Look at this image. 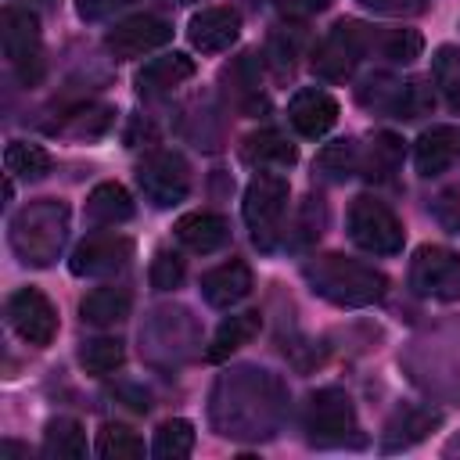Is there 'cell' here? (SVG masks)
Instances as JSON below:
<instances>
[{
    "instance_id": "cell-1",
    "label": "cell",
    "mask_w": 460,
    "mask_h": 460,
    "mask_svg": "<svg viewBox=\"0 0 460 460\" xmlns=\"http://www.w3.org/2000/svg\"><path fill=\"white\" fill-rule=\"evenodd\" d=\"M309 288L334 302V305H370L377 298H385L388 291V277L367 262L345 259V255H320L313 262L302 266Z\"/></svg>"
},
{
    "instance_id": "cell-2",
    "label": "cell",
    "mask_w": 460,
    "mask_h": 460,
    "mask_svg": "<svg viewBox=\"0 0 460 460\" xmlns=\"http://www.w3.org/2000/svg\"><path fill=\"white\" fill-rule=\"evenodd\" d=\"M65 230H68V208L61 201H36L14 216L11 244L25 262L47 266L58 259L65 244Z\"/></svg>"
},
{
    "instance_id": "cell-3",
    "label": "cell",
    "mask_w": 460,
    "mask_h": 460,
    "mask_svg": "<svg viewBox=\"0 0 460 460\" xmlns=\"http://www.w3.org/2000/svg\"><path fill=\"white\" fill-rule=\"evenodd\" d=\"M284 208H288V180L280 172L259 169L244 190V223L259 248H273Z\"/></svg>"
},
{
    "instance_id": "cell-4",
    "label": "cell",
    "mask_w": 460,
    "mask_h": 460,
    "mask_svg": "<svg viewBox=\"0 0 460 460\" xmlns=\"http://www.w3.org/2000/svg\"><path fill=\"white\" fill-rule=\"evenodd\" d=\"M349 237L370 255H395L402 252V223L395 212L374 198H356L349 208Z\"/></svg>"
},
{
    "instance_id": "cell-5",
    "label": "cell",
    "mask_w": 460,
    "mask_h": 460,
    "mask_svg": "<svg viewBox=\"0 0 460 460\" xmlns=\"http://www.w3.org/2000/svg\"><path fill=\"white\" fill-rule=\"evenodd\" d=\"M370 29L363 25V22H338L323 40H320V47L313 50V72L320 75V79H331V83H338V79H345L352 68H356V61L367 54V47H370Z\"/></svg>"
},
{
    "instance_id": "cell-6",
    "label": "cell",
    "mask_w": 460,
    "mask_h": 460,
    "mask_svg": "<svg viewBox=\"0 0 460 460\" xmlns=\"http://www.w3.org/2000/svg\"><path fill=\"white\" fill-rule=\"evenodd\" d=\"M410 284L424 298L456 302L460 298V255L438 244L417 248L413 266H410Z\"/></svg>"
},
{
    "instance_id": "cell-7",
    "label": "cell",
    "mask_w": 460,
    "mask_h": 460,
    "mask_svg": "<svg viewBox=\"0 0 460 460\" xmlns=\"http://www.w3.org/2000/svg\"><path fill=\"white\" fill-rule=\"evenodd\" d=\"M0 25H4L0 36H4L7 61L18 68V75L25 83H36L40 79V22H36V14L29 7L7 4Z\"/></svg>"
},
{
    "instance_id": "cell-8",
    "label": "cell",
    "mask_w": 460,
    "mask_h": 460,
    "mask_svg": "<svg viewBox=\"0 0 460 460\" xmlns=\"http://www.w3.org/2000/svg\"><path fill=\"white\" fill-rule=\"evenodd\" d=\"M137 180H140V190L147 194V201L158 205V208H169V205L183 201L187 190H190V169L176 151L147 155L137 169Z\"/></svg>"
},
{
    "instance_id": "cell-9",
    "label": "cell",
    "mask_w": 460,
    "mask_h": 460,
    "mask_svg": "<svg viewBox=\"0 0 460 460\" xmlns=\"http://www.w3.org/2000/svg\"><path fill=\"white\" fill-rule=\"evenodd\" d=\"M305 428L316 446H341L356 431V410H352L349 395L338 388L316 392L305 410Z\"/></svg>"
},
{
    "instance_id": "cell-10",
    "label": "cell",
    "mask_w": 460,
    "mask_h": 460,
    "mask_svg": "<svg viewBox=\"0 0 460 460\" xmlns=\"http://www.w3.org/2000/svg\"><path fill=\"white\" fill-rule=\"evenodd\" d=\"M7 323L14 327V334L29 345H50L58 334V309L50 305V298L36 288H22L7 298Z\"/></svg>"
},
{
    "instance_id": "cell-11",
    "label": "cell",
    "mask_w": 460,
    "mask_h": 460,
    "mask_svg": "<svg viewBox=\"0 0 460 460\" xmlns=\"http://www.w3.org/2000/svg\"><path fill=\"white\" fill-rule=\"evenodd\" d=\"M172 40V25L165 18H155V14H137V18H126L119 25L108 29L104 36V47L115 54V58H140L147 50H158Z\"/></svg>"
},
{
    "instance_id": "cell-12",
    "label": "cell",
    "mask_w": 460,
    "mask_h": 460,
    "mask_svg": "<svg viewBox=\"0 0 460 460\" xmlns=\"http://www.w3.org/2000/svg\"><path fill=\"white\" fill-rule=\"evenodd\" d=\"M129 259H133V241L129 237L101 234V237H90L75 248L72 273L75 277H111V273L126 270Z\"/></svg>"
},
{
    "instance_id": "cell-13",
    "label": "cell",
    "mask_w": 460,
    "mask_h": 460,
    "mask_svg": "<svg viewBox=\"0 0 460 460\" xmlns=\"http://www.w3.org/2000/svg\"><path fill=\"white\" fill-rule=\"evenodd\" d=\"M187 36H190V43L201 54H219L230 43H237V36H241V14L234 7H223V4L219 7H201L190 18Z\"/></svg>"
},
{
    "instance_id": "cell-14",
    "label": "cell",
    "mask_w": 460,
    "mask_h": 460,
    "mask_svg": "<svg viewBox=\"0 0 460 460\" xmlns=\"http://www.w3.org/2000/svg\"><path fill=\"white\" fill-rule=\"evenodd\" d=\"M288 119H291V126H295L302 137L316 140V137H323V133L338 122V101H334L327 90H320V86H305V90H298V93L291 97Z\"/></svg>"
},
{
    "instance_id": "cell-15",
    "label": "cell",
    "mask_w": 460,
    "mask_h": 460,
    "mask_svg": "<svg viewBox=\"0 0 460 460\" xmlns=\"http://www.w3.org/2000/svg\"><path fill=\"white\" fill-rule=\"evenodd\" d=\"M248 291H252V270H248L241 259L219 262V266H212V270L201 277V295H205V302L216 305V309L237 305L241 298H248Z\"/></svg>"
},
{
    "instance_id": "cell-16",
    "label": "cell",
    "mask_w": 460,
    "mask_h": 460,
    "mask_svg": "<svg viewBox=\"0 0 460 460\" xmlns=\"http://www.w3.org/2000/svg\"><path fill=\"white\" fill-rule=\"evenodd\" d=\"M176 241L198 255H208V252H219L226 241H230V226L223 216L216 212H187L176 219Z\"/></svg>"
},
{
    "instance_id": "cell-17",
    "label": "cell",
    "mask_w": 460,
    "mask_h": 460,
    "mask_svg": "<svg viewBox=\"0 0 460 460\" xmlns=\"http://www.w3.org/2000/svg\"><path fill=\"white\" fill-rule=\"evenodd\" d=\"M460 151V129L453 126H431L420 133L417 147H413V162H417V172L420 176H438L449 169V162L456 158Z\"/></svg>"
},
{
    "instance_id": "cell-18",
    "label": "cell",
    "mask_w": 460,
    "mask_h": 460,
    "mask_svg": "<svg viewBox=\"0 0 460 460\" xmlns=\"http://www.w3.org/2000/svg\"><path fill=\"white\" fill-rule=\"evenodd\" d=\"M194 75V61L187 54H162V58H151L140 72H137V90L144 97H155V93H165L172 86H180L183 79Z\"/></svg>"
},
{
    "instance_id": "cell-19",
    "label": "cell",
    "mask_w": 460,
    "mask_h": 460,
    "mask_svg": "<svg viewBox=\"0 0 460 460\" xmlns=\"http://www.w3.org/2000/svg\"><path fill=\"white\" fill-rule=\"evenodd\" d=\"M241 158L248 162V165H255V169H288L295 158H298V151H295V144L284 137V133H277V129H259V133H252L248 140H244V147H241Z\"/></svg>"
},
{
    "instance_id": "cell-20",
    "label": "cell",
    "mask_w": 460,
    "mask_h": 460,
    "mask_svg": "<svg viewBox=\"0 0 460 460\" xmlns=\"http://www.w3.org/2000/svg\"><path fill=\"white\" fill-rule=\"evenodd\" d=\"M86 219L93 226H119L133 219V198L122 183H97L86 198Z\"/></svg>"
},
{
    "instance_id": "cell-21",
    "label": "cell",
    "mask_w": 460,
    "mask_h": 460,
    "mask_svg": "<svg viewBox=\"0 0 460 460\" xmlns=\"http://www.w3.org/2000/svg\"><path fill=\"white\" fill-rule=\"evenodd\" d=\"M129 291L126 288H115V284H104V288H93L83 302H79V313L86 323L93 327H111V323H122L129 316Z\"/></svg>"
},
{
    "instance_id": "cell-22",
    "label": "cell",
    "mask_w": 460,
    "mask_h": 460,
    "mask_svg": "<svg viewBox=\"0 0 460 460\" xmlns=\"http://www.w3.org/2000/svg\"><path fill=\"white\" fill-rule=\"evenodd\" d=\"M259 327H262V320H259V313H237V316H226L219 327H216V334H212V341H208V359L212 363H219V359H226L230 352H237L241 345H248L255 334H259Z\"/></svg>"
},
{
    "instance_id": "cell-23",
    "label": "cell",
    "mask_w": 460,
    "mask_h": 460,
    "mask_svg": "<svg viewBox=\"0 0 460 460\" xmlns=\"http://www.w3.org/2000/svg\"><path fill=\"white\" fill-rule=\"evenodd\" d=\"M43 456L47 460H79L86 456V435L72 417H58L43 431Z\"/></svg>"
},
{
    "instance_id": "cell-24",
    "label": "cell",
    "mask_w": 460,
    "mask_h": 460,
    "mask_svg": "<svg viewBox=\"0 0 460 460\" xmlns=\"http://www.w3.org/2000/svg\"><path fill=\"white\" fill-rule=\"evenodd\" d=\"M435 424H438L435 410H402V413H395V420L385 431V449H406V446L420 442Z\"/></svg>"
},
{
    "instance_id": "cell-25",
    "label": "cell",
    "mask_w": 460,
    "mask_h": 460,
    "mask_svg": "<svg viewBox=\"0 0 460 460\" xmlns=\"http://www.w3.org/2000/svg\"><path fill=\"white\" fill-rule=\"evenodd\" d=\"M4 165L11 176L18 180H43L50 172V155L40 147V144H29V140H11L7 151H4Z\"/></svg>"
},
{
    "instance_id": "cell-26",
    "label": "cell",
    "mask_w": 460,
    "mask_h": 460,
    "mask_svg": "<svg viewBox=\"0 0 460 460\" xmlns=\"http://www.w3.org/2000/svg\"><path fill=\"white\" fill-rule=\"evenodd\" d=\"M194 453V424L190 420H165L158 431H155V442H151V456L158 460H183Z\"/></svg>"
},
{
    "instance_id": "cell-27",
    "label": "cell",
    "mask_w": 460,
    "mask_h": 460,
    "mask_svg": "<svg viewBox=\"0 0 460 460\" xmlns=\"http://www.w3.org/2000/svg\"><path fill=\"white\" fill-rule=\"evenodd\" d=\"M93 449L104 460H137V456H144L140 435L133 428H126V424H104L97 431V446Z\"/></svg>"
},
{
    "instance_id": "cell-28",
    "label": "cell",
    "mask_w": 460,
    "mask_h": 460,
    "mask_svg": "<svg viewBox=\"0 0 460 460\" xmlns=\"http://www.w3.org/2000/svg\"><path fill=\"white\" fill-rule=\"evenodd\" d=\"M399 162H402V140L392 137V133H377V137L370 140L367 158H359V165L367 169L370 180H388V176L399 169Z\"/></svg>"
},
{
    "instance_id": "cell-29",
    "label": "cell",
    "mask_w": 460,
    "mask_h": 460,
    "mask_svg": "<svg viewBox=\"0 0 460 460\" xmlns=\"http://www.w3.org/2000/svg\"><path fill=\"white\" fill-rule=\"evenodd\" d=\"M316 169H320V176H327V180H349V176L359 169V147H356L352 140H334V144H327V147L320 151Z\"/></svg>"
},
{
    "instance_id": "cell-30",
    "label": "cell",
    "mask_w": 460,
    "mask_h": 460,
    "mask_svg": "<svg viewBox=\"0 0 460 460\" xmlns=\"http://www.w3.org/2000/svg\"><path fill=\"white\" fill-rule=\"evenodd\" d=\"M122 341L119 338H93L79 349V363L90 374H111L115 367H122Z\"/></svg>"
},
{
    "instance_id": "cell-31",
    "label": "cell",
    "mask_w": 460,
    "mask_h": 460,
    "mask_svg": "<svg viewBox=\"0 0 460 460\" xmlns=\"http://www.w3.org/2000/svg\"><path fill=\"white\" fill-rule=\"evenodd\" d=\"M420 50H424V40L413 29H392L381 36V54L388 61H413Z\"/></svg>"
},
{
    "instance_id": "cell-32",
    "label": "cell",
    "mask_w": 460,
    "mask_h": 460,
    "mask_svg": "<svg viewBox=\"0 0 460 460\" xmlns=\"http://www.w3.org/2000/svg\"><path fill=\"white\" fill-rule=\"evenodd\" d=\"M435 83L446 90V97L460 108V54L453 47H442L435 58Z\"/></svg>"
},
{
    "instance_id": "cell-33",
    "label": "cell",
    "mask_w": 460,
    "mask_h": 460,
    "mask_svg": "<svg viewBox=\"0 0 460 460\" xmlns=\"http://www.w3.org/2000/svg\"><path fill=\"white\" fill-rule=\"evenodd\" d=\"M147 277H151V288L155 291H172L183 280V259L176 252H158Z\"/></svg>"
},
{
    "instance_id": "cell-34",
    "label": "cell",
    "mask_w": 460,
    "mask_h": 460,
    "mask_svg": "<svg viewBox=\"0 0 460 460\" xmlns=\"http://www.w3.org/2000/svg\"><path fill=\"white\" fill-rule=\"evenodd\" d=\"M273 7H277L284 18H313V14L327 11L331 0H273Z\"/></svg>"
},
{
    "instance_id": "cell-35",
    "label": "cell",
    "mask_w": 460,
    "mask_h": 460,
    "mask_svg": "<svg viewBox=\"0 0 460 460\" xmlns=\"http://www.w3.org/2000/svg\"><path fill=\"white\" fill-rule=\"evenodd\" d=\"M126 4H133V0H75L79 14H83V18H90V22L108 18V14H115V11H119V7H126Z\"/></svg>"
},
{
    "instance_id": "cell-36",
    "label": "cell",
    "mask_w": 460,
    "mask_h": 460,
    "mask_svg": "<svg viewBox=\"0 0 460 460\" xmlns=\"http://www.w3.org/2000/svg\"><path fill=\"white\" fill-rule=\"evenodd\" d=\"M359 4H367V7H374V11H417L424 0H359Z\"/></svg>"
},
{
    "instance_id": "cell-37",
    "label": "cell",
    "mask_w": 460,
    "mask_h": 460,
    "mask_svg": "<svg viewBox=\"0 0 460 460\" xmlns=\"http://www.w3.org/2000/svg\"><path fill=\"white\" fill-rule=\"evenodd\" d=\"M29 4H43V7H50V4H54V0H29Z\"/></svg>"
}]
</instances>
